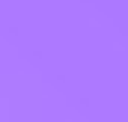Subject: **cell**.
Instances as JSON below:
<instances>
[]
</instances>
